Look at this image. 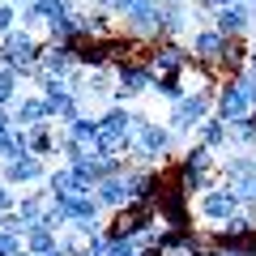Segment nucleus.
<instances>
[{
    "mask_svg": "<svg viewBox=\"0 0 256 256\" xmlns=\"http://www.w3.org/2000/svg\"><path fill=\"white\" fill-rule=\"evenodd\" d=\"M188 90H192V86H188V68H184V73H154V82H150V94H154V98H162L166 107H171V102H180Z\"/></svg>",
    "mask_w": 256,
    "mask_h": 256,
    "instance_id": "4be33fe9",
    "label": "nucleus"
},
{
    "mask_svg": "<svg viewBox=\"0 0 256 256\" xmlns=\"http://www.w3.org/2000/svg\"><path fill=\"white\" fill-rule=\"evenodd\" d=\"M252 111L256 107H252V98H248L244 82H239V77H222L218 90H214V116L226 120V124H239V120H248Z\"/></svg>",
    "mask_w": 256,
    "mask_h": 256,
    "instance_id": "1a4fd4ad",
    "label": "nucleus"
},
{
    "mask_svg": "<svg viewBox=\"0 0 256 256\" xmlns=\"http://www.w3.org/2000/svg\"><path fill=\"white\" fill-rule=\"evenodd\" d=\"M64 132H68L82 150H94V146H98V116H90V111H86V116H77L73 124H64Z\"/></svg>",
    "mask_w": 256,
    "mask_h": 256,
    "instance_id": "a878e982",
    "label": "nucleus"
},
{
    "mask_svg": "<svg viewBox=\"0 0 256 256\" xmlns=\"http://www.w3.org/2000/svg\"><path fill=\"white\" fill-rule=\"evenodd\" d=\"M201 26L192 0H162V38H184Z\"/></svg>",
    "mask_w": 256,
    "mask_h": 256,
    "instance_id": "4468645a",
    "label": "nucleus"
},
{
    "mask_svg": "<svg viewBox=\"0 0 256 256\" xmlns=\"http://www.w3.org/2000/svg\"><path fill=\"white\" fill-rule=\"evenodd\" d=\"M9 4H26V0H9Z\"/></svg>",
    "mask_w": 256,
    "mask_h": 256,
    "instance_id": "a19ab883",
    "label": "nucleus"
},
{
    "mask_svg": "<svg viewBox=\"0 0 256 256\" xmlns=\"http://www.w3.org/2000/svg\"><path fill=\"white\" fill-rule=\"evenodd\" d=\"M64 214V226H77V222H102V205L94 196H52Z\"/></svg>",
    "mask_w": 256,
    "mask_h": 256,
    "instance_id": "6ab92c4d",
    "label": "nucleus"
},
{
    "mask_svg": "<svg viewBox=\"0 0 256 256\" xmlns=\"http://www.w3.org/2000/svg\"><path fill=\"white\" fill-rule=\"evenodd\" d=\"M22 244H26L30 256H43V252H52V248L60 244V230H52L47 222H30L26 235H22Z\"/></svg>",
    "mask_w": 256,
    "mask_h": 256,
    "instance_id": "393cba45",
    "label": "nucleus"
},
{
    "mask_svg": "<svg viewBox=\"0 0 256 256\" xmlns=\"http://www.w3.org/2000/svg\"><path fill=\"white\" fill-rule=\"evenodd\" d=\"M230 150H256V111L239 124H230Z\"/></svg>",
    "mask_w": 256,
    "mask_h": 256,
    "instance_id": "cd10ccee",
    "label": "nucleus"
},
{
    "mask_svg": "<svg viewBox=\"0 0 256 256\" xmlns=\"http://www.w3.org/2000/svg\"><path fill=\"white\" fill-rule=\"evenodd\" d=\"M38 52H43V34H30V30L13 26L9 34H0V64L18 73L22 82H30V68L38 64Z\"/></svg>",
    "mask_w": 256,
    "mask_h": 256,
    "instance_id": "7ed1b4c3",
    "label": "nucleus"
},
{
    "mask_svg": "<svg viewBox=\"0 0 256 256\" xmlns=\"http://www.w3.org/2000/svg\"><path fill=\"white\" fill-rule=\"evenodd\" d=\"M82 34H86V13H77V9L56 13V18L47 22V30H43V38H47V43H68V47H73Z\"/></svg>",
    "mask_w": 256,
    "mask_h": 256,
    "instance_id": "f3484780",
    "label": "nucleus"
},
{
    "mask_svg": "<svg viewBox=\"0 0 256 256\" xmlns=\"http://www.w3.org/2000/svg\"><path fill=\"white\" fill-rule=\"evenodd\" d=\"M205 4H210V13H214V9H230V4H239V0H205Z\"/></svg>",
    "mask_w": 256,
    "mask_h": 256,
    "instance_id": "4c0bfd02",
    "label": "nucleus"
},
{
    "mask_svg": "<svg viewBox=\"0 0 256 256\" xmlns=\"http://www.w3.org/2000/svg\"><path fill=\"white\" fill-rule=\"evenodd\" d=\"M132 4H137V0H107V13H111V18H128V9H132Z\"/></svg>",
    "mask_w": 256,
    "mask_h": 256,
    "instance_id": "f704fd0d",
    "label": "nucleus"
},
{
    "mask_svg": "<svg viewBox=\"0 0 256 256\" xmlns=\"http://www.w3.org/2000/svg\"><path fill=\"white\" fill-rule=\"evenodd\" d=\"M18 252H26L22 235H9V230H0V256H18Z\"/></svg>",
    "mask_w": 256,
    "mask_h": 256,
    "instance_id": "2f4dec72",
    "label": "nucleus"
},
{
    "mask_svg": "<svg viewBox=\"0 0 256 256\" xmlns=\"http://www.w3.org/2000/svg\"><path fill=\"white\" fill-rule=\"evenodd\" d=\"M192 4H196V0H192Z\"/></svg>",
    "mask_w": 256,
    "mask_h": 256,
    "instance_id": "37998d69",
    "label": "nucleus"
},
{
    "mask_svg": "<svg viewBox=\"0 0 256 256\" xmlns=\"http://www.w3.org/2000/svg\"><path fill=\"white\" fill-rule=\"evenodd\" d=\"M107 256H141V252H137L132 239H111V244H107Z\"/></svg>",
    "mask_w": 256,
    "mask_h": 256,
    "instance_id": "72a5a7b5",
    "label": "nucleus"
},
{
    "mask_svg": "<svg viewBox=\"0 0 256 256\" xmlns=\"http://www.w3.org/2000/svg\"><path fill=\"white\" fill-rule=\"evenodd\" d=\"M13 26H18V4H9V0H0V34H9Z\"/></svg>",
    "mask_w": 256,
    "mask_h": 256,
    "instance_id": "473e14b6",
    "label": "nucleus"
},
{
    "mask_svg": "<svg viewBox=\"0 0 256 256\" xmlns=\"http://www.w3.org/2000/svg\"><path fill=\"white\" fill-rule=\"evenodd\" d=\"M175 150V132L166 124H158V120L141 116V111H132V154H128V162L137 166H158L162 158H171Z\"/></svg>",
    "mask_w": 256,
    "mask_h": 256,
    "instance_id": "f03ea898",
    "label": "nucleus"
},
{
    "mask_svg": "<svg viewBox=\"0 0 256 256\" xmlns=\"http://www.w3.org/2000/svg\"><path fill=\"white\" fill-rule=\"evenodd\" d=\"M34 4H38V13H43L47 22H52L56 13H68V9H73V0H34Z\"/></svg>",
    "mask_w": 256,
    "mask_h": 256,
    "instance_id": "7c9ffc66",
    "label": "nucleus"
},
{
    "mask_svg": "<svg viewBox=\"0 0 256 256\" xmlns=\"http://www.w3.org/2000/svg\"><path fill=\"white\" fill-rule=\"evenodd\" d=\"M18 98H22V77L0 64V107H13Z\"/></svg>",
    "mask_w": 256,
    "mask_h": 256,
    "instance_id": "c85d7f7f",
    "label": "nucleus"
},
{
    "mask_svg": "<svg viewBox=\"0 0 256 256\" xmlns=\"http://www.w3.org/2000/svg\"><path fill=\"white\" fill-rule=\"evenodd\" d=\"M120 34H128L132 43L150 47L154 38H162V0H137L128 18H120Z\"/></svg>",
    "mask_w": 256,
    "mask_h": 256,
    "instance_id": "39448f33",
    "label": "nucleus"
},
{
    "mask_svg": "<svg viewBox=\"0 0 256 256\" xmlns=\"http://www.w3.org/2000/svg\"><path fill=\"white\" fill-rule=\"evenodd\" d=\"M43 256H64V252H60V248H52V252H43Z\"/></svg>",
    "mask_w": 256,
    "mask_h": 256,
    "instance_id": "ea45409f",
    "label": "nucleus"
},
{
    "mask_svg": "<svg viewBox=\"0 0 256 256\" xmlns=\"http://www.w3.org/2000/svg\"><path fill=\"white\" fill-rule=\"evenodd\" d=\"M239 82H244L248 98H252V107H256V73H252V68H244V73H239Z\"/></svg>",
    "mask_w": 256,
    "mask_h": 256,
    "instance_id": "e433bc0d",
    "label": "nucleus"
},
{
    "mask_svg": "<svg viewBox=\"0 0 256 256\" xmlns=\"http://www.w3.org/2000/svg\"><path fill=\"white\" fill-rule=\"evenodd\" d=\"M9 116H13V128H30V124H43V120H52V116H47L43 94H22V98L9 107Z\"/></svg>",
    "mask_w": 256,
    "mask_h": 256,
    "instance_id": "412c9836",
    "label": "nucleus"
},
{
    "mask_svg": "<svg viewBox=\"0 0 256 256\" xmlns=\"http://www.w3.org/2000/svg\"><path fill=\"white\" fill-rule=\"evenodd\" d=\"M38 68L47 77H68L77 68V52L68 43H47L43 38V52H38Z\"/></svg>",
    "mask_w": 256,
    "mask_h": 256,
    "instance_id": "a211bd4d",
    "label": "nucleus"
},
{
    "mask_svg": "<svg viewBox=\"0 0 256 256\" xmlns=\"http://www.w3.org/2000/svg\"><path fill=\"white\" fill-rule=\"evenodd\" d=\"M222 184L239 196V205H256V150H235L230 162H218Z\"/></svg>",
    "mask_w": 256,
    "mask_h": 256,
    "instance_id": "423d86ee",
    "label": "nucleus"
},
{
    "mask_svg": "<svg viewBox=\"0 0 256 256\" xmlns=\"http://www.w3.org/2000/svg\"><path fill=\"white\" fill-rule=\"evenodd\" d=\"M47 201H52V192H47V188H34V192H26V196H18L13 210H18L26 222H38V218H43V210H47Z\"/></svg>",
    "mask_w": 256,
    "mask_h": 256,
    "instance_id": "bb28decb",
    "label": "nucleus"
},
{
    "mask_svg": "<svg viewBox=\"0 0 256 256\" xmlns=\"http://www.w3.org/2000/svg\"><path fill=\"white\" fill-rule=\"evenodd\" d=\"M196 141L210 146L214 154H218V150L230 146V124H226V120H218V116H205L201 124H196Z\"/></svg>",
    "mask_w": 256,
    "mask_h": 256,
    "instance_id": "b1692460",
    "label": "nucleus"
},
{
    "mask_svg": "<svg viewBox=\"0 0 256 256\" xmlns=\"http://www.w3.org/2000/svg\"><path fill=\"white\" fill-rule=\"evenodd\" d=\"M13 205H18V192H13L9 184H0V214H9Z\"/></svg>",
    "mask_w": 256,
    "mask_h": 256,
    "instance_id": "c9c22d12",
    "label": "nucleus"
},
{
    "mask_svg": "<svg viewBox=\"0 0 256 256\" xmlns=\"http://www.w3.org/2000/svg\"><path fill=\"white\" fill-rule=\"evenodd\" d=\"M210 26L222 30L226 38H248V34H252V26H256V13L239 0V4H230V9H214Z\"/></svg>",
    "mask_w": 256,
    "mask_h": 256,
    "instance_id": "2eb2a0df",
    "label": "nucleus"
},
{
    "mask_svg": "<svg viewBox=\"0 0 256 256\" xmlns=\"http://www.w3.org/2000/svg\"><path fill=\"white\" fill-rule=\"evenodd\" d=\"M26 226H30V222L22 218L18 210H9V214H0V230H9V235H26Z\"/></svg>",
    "mask_w": 256,
    "mask_h": 256,
    "instance_id": "c756f323",
    "label": "nucleus"
},
{
    "mask_svg": "<svg viewBox=\"0 0 256 256\" xmlns=\"http://www.w3.org/2000/svg\"><path fill=\"white\" fill-rule=\"evenodd\" d=\"M248 68L256 73V43H248Z\"/></svg>",
    "mask_w": 256,
    "mask_h": 256,
    "instance_id": "58836bf2",
    "label": "nucleus"
},
{
    "mask_svg": "<svg viewBox=\"0 0 256 256\" xmlns=\"http://www.w3.org/2000/svg\"><path fill=\"white\" fill-rule=\"evenodd\" d=\"M111 73H116V102H137V98H146V94H150L154 73H150L146 56L124 60V64H111Z\"/></svg>",
    "mask_w": 256,
    "mask_h": 256,
    "instance_id": "0eeeda50",
    "label": "nucleus"
},
{
    "mask_svg": "<svg viewBox=\"0 0 256 256\" xmlns=\"http://www.w3.org/2000/svg\"><path fill=\"white\" fill-rule=\"evenodd\" d=\"M94 201L102 205V214H116V210H124V205H132V201H128V184H124V175L98 180V184H94Z\"/></svg>",
    "mask_w": 256,
    "mask_h": 256,
    "instance_id": "aec40b11",
    "label": "nucleus"
},
{
    "mask_svg": "<svg viewBox=\"0 0 256 256\" xmlns=\"http://www.w3.org/2000/svg\"><path fill=\"white\" fill-rule=\"evenodd\" d=\"M18 256H30V252H18Z\"/></svg>",
    "mask_w": 256,
    "mask_h": 256,
    "instance_id": "79ce46f5",
    "label": "nucleus"
},
{
    "mask_svg": "<svg viewBox=\"0 0 256 256\" xmlns=\"http://www.w3.org/2000/svg\"><path fill=\"white\" fill-rule=\"evenodd\" d=\"M47 180V158L38 154H18L9 162H0V184H9V188H34V184Z\"/></svg>",
    "mask_w": 256,
    "mask_h": 256,
    "instance_id": "9b49d317",
    "label": "nucleus"
},
{
    "mask_svg": "<svg viewBox=\"0 0 256 256\" xmlns=\"http://www.w3.org/2000/svg\"><path fill=\"white\" fill-rule=\"evenodd\" d=\"M146 64H150V73H184L192 64V52L184 38H154L146 47Z\"/></svg>",
    "mask_w": 256,
    "mask_h": 256,
    "instance_id": "9d476101",
    "label": "nucleus"
},
{
    "mask_svg": "<svg viewBox=\"0 0 256 256\" xmlns=\"http://www.w3.org/2000/svg\"><path fill=\"white\" fill-rule=\"evenodd\" d=\"M230 214H239V196L226 188V184H214L210 192L196 196V218H201L205 226H222Z\"/></svg>",
    "mask_w": 256,
    "mask_h": 256,
    "instance_id": "ddd939ff",
    "label": "nucleus"
},
{
    "mask_svg": "<svg viewBox=\"0 0 256 256\" xmlns=\"http://www.w3.org/2000/svg\"><path fill=\"white\" fill-rule=\"evenodd\" d=\"M175 184H180L192 201H196L201 192H210L214 184H222L218 154H214L210 146H201V141H192V146L180 154V162H175Z\"/></svg>",
    "mask_w": 256,
    "mask_h": 256,
    "instance_id": "f257e3e1",
    "label": "nucleus"
},
{
    "mask_svg": "<svg viewBox=\"0 0 256 256\" xmlns=\"http://www.w3.org/2000/svg\"><path fill=\"white\" fill-rule=\"evenodd\" d=\"M158 226V214L154 205H124V210L111 214V222H102V230H107V239H137L141 230H154Z\"/></svg>",
    "mask_w": 256,
    "mask_h": 256,
    "instance_id": "6e6552de",
    "label": "nucleus"
},
{
    "mask_svg": "<svg viewBox=\"0 0 256 256\" xmlns=\"http://www.w3.org/2000/svg\"><path fill=\"white\" fill-rule=\"evenodd\" d=\"M56 132H60L56 120L30 124V128H26V150H30V154H38V158H56Z\"/></svg>",
    "mask_w": 256,
    "mask_h": 256,
    "instance_id": "5701e85b",
    "label": "nucleus"
},
{
    "mask_svg": "<svg viewBox=\"0 0 256 256\" xmlns=\"http://www.w3.org/2000/svg\"><path fill=\"white\" fill-rule=\"evenodd\" d=\"M184 43H188V52H192V60H196V64H205V68H214V73H218V60L226 56L230 38L222 34V30H214V26H196Z\"/></svg>",
    "mask_w": 256,
    "mask_h": 256,
    "instance_id": "f8f14e48",
    "label": "nucleus"
},
{
    "mask_svg": "<svg viewBox=\"0 0 256 256\" xmlns=\"http://www.w3.org/2000/svg\"><path fill=\"white\" fill-rule=\"evenodd\" d=\"M43 188L52 192V196H94V188L86 180H77V171L68 162H60V166H47V180H43Z\"/></svg>",
    "mask_w": 256,
    "mask_h": 256,
    "instance_id": "dca6fc26",
    "label": "nucleus"
},
{
    "mask_svg": "<svg viewBox=\"0 0 256 256\" xmlns=\"http://www.w3.org/2000/svg\"><path fill=\"white\" fill-rule=\"evenodd\" d=\"M205 116H214V90H188L180 102H171V111H166L162 124L171 128L175 137H192Z\"/></svg>",
    "mask_w": 256,
    "mask_h": 256,
    "instance_id": "20e7f679",
    "label": "nucleus"
}]
</instances>
